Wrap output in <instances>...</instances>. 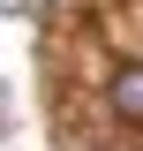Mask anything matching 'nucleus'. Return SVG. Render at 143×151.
<instances>
[{
  "instance_id": "f257e3e1",
  "label": "nucleus",
  "mask_w": 143,
  "mask_h": 151,
  "mask_svg": "<svg viewBox=\"0 0 143 151\" xmlns=\"http://www.w3.org/2000/svg\"><path fill=\"white\" fill-rule=\"evenodd\" d=\"M106 98H113V113H121V121H143V68H121Z\"/></svg>"
}]
</instances>
